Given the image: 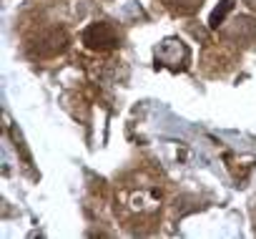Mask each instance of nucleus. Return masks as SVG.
Listing matches in <instances>:
<instances>
[{
    "label": "nucleus",
    "mask_w": 256,
    "mask_h": 239,
    "mask_svg": "<svg viewBox=\"0 0 256 239\" xmlns=\"http://www.w3.org/2000/svg\"><path fill=\"white\" fill-rule=\"evenodd\" d=\"M188 58H191V53L178 38L164 41L158 46V51H156V63H161V66H166L171 71H184L188 66Z\"/></svg>",
    "instance_id": "obj_1"
},
{
    "label": "nucleus",
    "mask_w": 256,
    "mask_h": 239,
    "mask_svg": "<svg viewBox=\"0 0 256 239\" xmlns=\"http://www.w3.org/2000/svg\"><path fill=\"white\" fill-rule=\"evenodd\" d=\"M118 33H116V28L110 26V23H106V21H100V23H93V26H88L86 31H83V43L88 46V48H93V51H110V48H116L118 46Z\"/></svg>",
    "instance_id": "obj_2"
},
{
    "label": "nucleus",
    "mask_w": 256,
    "mask_h": 239,
    "mask_svg": "<svg viewBox=\"0 0 256 239\" xmlns=\"http://www.w3.org/2000/svg\"><path fill=\"white\" fill-rule=\"evenodd\" d=\"M66 48H68V33L63 28H48V31H43L36 38V46H33L36 56H40V58H53V56L63 53Z\"/></svg>",
    "instance_id": "obj_3"
},
{
    "label": "nucleus",
    "mask_w": 256,
    "mask_h": 239,
    "mask_svg": "<svg viewBox=\"0 0 256 239\" xmlns=\"http://www.w3.org/2000/svg\"><path fill=\"white\" fill-rule=\"evenodd\" d=\"M204 0H166V6L174 8L176 13H196Z\"/></svg>",
    "instance_id": "obj_4"
},
{
    "label": "nucleus",
    "mask_w": 256,
    "mask_h": 239,
    "mask_svg": "<svg viewBox=\"0 0 256 239\" xmlns=\"http://www.w3.org/2000/svg\"><path fill=\"white\" fill-rule=\"evenodd\" d=\"M234 8V0H224L221 3V8H216L214 11V16H211V28H218L221 23H224V18L228 16V11Z\"/></svg>",
    "instance_id": "obj_5"
},
{
    "label": "nucleus",
    "mask_w": 256,
    "mask_h": 239,
    "mask_svg": "<svg viewBox=\"0 0 256 239\" xmlns=\"http://www.w3.org/2000/svg\"><path fill=\"white\" fill-rule=\"evenodd\" d=\"M246 3H248V6H251V8L256 11V0H246Z\"/></svg>",
    "instance_id": "obj_6"
}]
</instances>
